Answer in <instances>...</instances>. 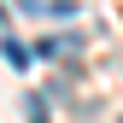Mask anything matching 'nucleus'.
I'll list each match as a JSON object with an SVG mask.
<instances>
[{"label": "nucleus", "mask_w": 123, "mask_h": 123, "mask_svg": "<svg viewBox=\"0 0 123 123\" xmlns=\"http://www.w3.org/2000/svg\"><path fill=\"white\" fill-rule=\"evenodd\" d=\"M0 24H6V6H0Z\"/></svg>", "instance_id": "obj_1"}]
</instances>
